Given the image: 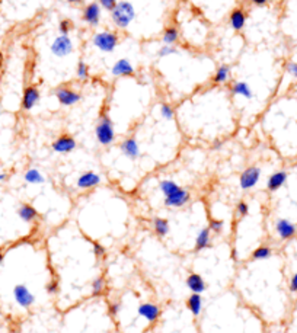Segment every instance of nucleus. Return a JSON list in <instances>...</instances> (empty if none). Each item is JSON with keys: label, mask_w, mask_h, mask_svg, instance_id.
Returning <instances> with one entry per match:
<instances>
[{"label": "nucleus", "mask_w": 297, "mask_h": 333, "mask_svg": "<svg viewBox=\"0 0 297 333\" xmlns=\"http://www.w3.org/2000/svg\"><path fill=\"white\" fill-rule=\"evenodd\" d=\"M111 74L116 77H132L136 74V68L128 58H120L111 67Z\"/></svg>", "instance_id": "12"}, {"label": "nucleus", "mask_w": 297, "mask_h": 333, "mask_svg": "<svg viewBox=\"0 0 297 333\" xmlns=\"http://www.w3.org/2000/svg\"><path fill=\"white\" fill-rule=\"evenodd\" d=\"M190 201H191L190 191L181 188V189L176 191L175 194H172V195H169V197H165L164 204H165V207H168V208H182V207H185Z\"/></svg>", "instance_id": "10"}, {"label": "nucleus", "mask_w": 297, "mask_h": 333, "mask_svg": "<svg viewBox=\"0 0 297 333\" xmlns=\"http://www.w3.org/2000/svg\"><path fill=\"white\" fill-rule=\"evenodd\" d=\"M159 114L160 117L166 119V121H172L175 118V108L170 103H160L159 106Z\"/></svg>", "instance_id": "31"}, {"label": "nucleus", "mask_w": 297, "mask_h": 333, "mask_svg": "<svg viewBox=\"0 0 297 333\" xmlns=\"http://www.w3.org/2000/svg\"><path fill=\"white\" fill-rule=\"evenodd\" d=\"M159 189L162 191L164 197H169V195L175 194L176 191H180L181 186L175 181H172V179H164V181L159 182Z\"/></svg>", "instance_id": "29"}, {"label": "nucleus", "mask_w": 297, "mask_h": 333, "mask_svg": "<svg viewBox=\"0 0 297 333\" xmlns=\"http://www.w3.org/2000/svg\"><path fill=\"white\" fill-rule=\"evenodd\" d=\"M154 333H160V332H154Z\"/></svg>", "instance_id": "50"}, {"label": "nucleus", "mask_w": 297, "mask_h": 333, "mask_svg": "<svg viewBox=\"0 0 297 333\" xmlns=\"http://www.w3.org/2000/svg\"><path fill=\"white\" fill-rule=\"evenodd\" d=\"M232 77V67L229 64H222L214 70L213 76H212V83L214 86H222V84L228 83Z\"/></svg>", "instance_id": "20"}, {"label": "nucleus", "mask_w": 297, "mask_h": 333, "mask_svg": "<svg viewBox=\"0 0 297 333\" xmlns=\"http://www.w3.org/2000/svg\"><path fill=\"white\" fill-rule=\"evenodd\" d=\"M288 291L292 294H297V269L288 278Z\"/></svg>", "instance_id": "37"}, {"label": "nucleus", "mask_w": 297, "mask_h": 333, "mask_svg": "<svg viewBox=\"0 0 297 333\" xmlns=\"http://www.w3.org/2000/svg\"><path fill=\"white\" fill-rule=\"evenodd\" d=\"M223 143H224V140H222V138H216L214 141H213V149H214V150L222 149V147H223Z\"/></svg>", "instance_id": "44"}, {"label": "nucleus", "mask_w": 297, "mask_h": 333, "mask_svg": "<svg viewBox=\"0 0 297 333\" xmlns=\"http://www.w3.org/2000/svg\"><path fill=\"white\" fill-rule=\"evenodd\" d=\"M99 6L102 7V9H105V10H108V12H112V9L116 6V0H98Z\"/></svg>", "instance_id": "38"}, {"label": "nucleus", "mask_w": 297, "mask_h": 333, "mask_svg": "<svg viewBox=\"0 0 297 333\" xmlns=\"http://www.w3.org/2000/svg\"><path fill=\"white\" fill-rule=\"evenodd\" d=\"M95 137L100 146H111L116 141V128L106 114H100L95 127Z\"/></svg>", "instance_id": "2"}, {"label": "nucleus", "mask_w": 297, "mask_h": 333, "mask_svg": "<svg viewBox=\"0 0 297 333\" xmlns=\"http://www.w3.org/2000/svg\"><path fill=\"white\" fill-rule=\"evenodd\" d=\"M106 291V280L104 277H98L92 281V296L99 297Z\"/></svg>", "instance_id": "30"}, {"label": "nucleus", "mask_w": 297, "mask_h": 333, "mask_svg": "<svg viewBox=\"0 0 297 333\" xmlns=\"http://www.w3.org/2000/svg\"><path fill=\"white\" fill-rule=\"evenodd\" d=\"M186 307H188V310L191 312L192 316H200L201 312H202V297H201V294H194L192 293L190 296V299L186 300Z\"/></svg>", "instance_id": "25"}, {"label": "nucleus", "mask_w": 297, "mask_h": 333, "mask_svg": "<svg viewBox=\"0 0 297 333\" xmlns=\"http://www.w3.org/2000/svg\"><path fill=\"white\" fill-rule=\"evenodd\" d=\"M111 19L116 23V28L120 29H127L136 19V9L132 3L127 0H121L116 3V6L111 12Z\"/></svg>", "instance_id": "1"}, {"label": "nucleus", "mask_w": 297, "mask_h": 333, "mask_svg": "<svg viewBox=\"0 0 297 333\" xmlns=\"http://www.w3.org/2000/svg\"><path fill=\"white\" fill-rule=\"evenodd\" d=\"M6 179H8V175L3 173V172H0V182H4Z\"/></svg>", "instance_id": "46"}, {"label": "nucleus", "mask_w": 297, "mask_h": 333, "mask_svg": "<svg viewBox=\"0 0 297 333\" xmlns=\"http://www.w3.org/2000/svg\"><path fill=\"white\" fill-rule=\"evenodd\" d=\"M260 179H261V169L258 166H249L240 173L239 185L244 191H249L258 185Z\"/></svg>", "instance_id": "5"}, {"label": "nucleus", "mask_w": 297, "mask_h": 333, "mask_svg": "<svg viewBox=\"0 0 297 333\" xmlns=\"http://www.w3.org/2000/svg\"><path fill=\"white\" fill-rule=\"evenodd\" d=\"M212 246V230L208 227H204L200 230L196 239V252H201V250L208 249Z\"/></svg>", "instance_id": "22"}, {"label": "nucleus", "mask_w": 297, "mask_h": 333, "mask_svg": "<svg viewBox=\"0 0 297 333\" xmlns=\"http://www.w3.org/2000/svg\"><path fill=\"white\" fill-rule=\"evenodd\" d=\"M92 44L100 52H114L120 44V36L114 31H100L94 35Z\"/></svg>", "instance_id": "3"}, {"label": "nucleus", "mask_w": 297, "mask_h": 333, "mask_svg": "<svg viewBox=\"0 0 297 333\" xmlns=\"http://www.w3.org/2000/svg\"><path fill=\"white\" fill-rule=\"evenodd\" d=\"M287 178H288V173L286 170H278V172H274L268 181H266V189L270 192H277L280 188H282L286 182H287Z\"/></svg>", "instance_id": "19"}, {"label": "nucleus", "mask_w": 297, "mask_h": 333, "mask_svg": "<svg viewBox=\"0 0 297 333\" xmlns=\"http://www.w3.org/2000/svg\"><path fill=\"white\" fill-rule=\"evenodd\" d=\"M249 214V205L245 201H239L236 205V216L238 218H245Z\"/></svg>", "instance_id": "35"}, {"label": "nucleus", "mask_w": 297, "mask_h": 333, "mask_svg": "<svg viewBox=\"0 0 297 333\" xmlns=\"http://www.w3.org/2000/svg\"><path fill=\"white\" fill-rule=\"evenodd\" d=\"M274 230L281 240H292L297 236V226L287 220V218H278L274 223Z\"/></svg>", "instance_id": "6"}, {"label": "nucleus", "mask_w": 297, "mask_h": 333, "mask_svg": "<svg viewBox=\"0 0 297 333\" xmlns=\"http://www.w3.org/2000/svg\"><path fill=\"white\" fill-rule=\"evenodd\" d=\"M169 221L166 220V218H160V217H156L154 220H153V230H154V233L158 237H160V239H164L166 237L168 234H169Z\"/></svg>", "instance_id": "26"}, {"label": "nucleus", "mask_w": 297, "mask_h": 333, "mask_svg": "<svg viewBox=\"0 0 297 333\" xmlns=\"http://www.w3.org/2000/svg\"><path fill=\"white\" fill-rule=\"evenodd\" d=\"M120 150H121V153H122L126 157H128L130 160H137V159H140V156H142L140 144H138V141H137L134 137L124 138V140L121 141V144H120Z\"/></svg>", "instance_id": "11"}, {"label": "nucleus", "mask_w": 297, "mask_h": 333, "mask_svg": "<svg viewBox=\"0 0 297 333\" xmlns=\"http://www.w3.org/2000/svg\"><path fill=\"white\" fill-rule=\"evenodd\" d=\"M232 258H233L234 261H238V250L236 249L232 250Z\"/></svg>", "instance_id": "47"}, {"label": "nucleus", "mask_w": 297, "mask_h": 333, "mask_svg": "<svg viewBox=\"0 0 297 333\" xmlns=\"http://www.w3.org/2000/svg\"><path fill=\"white\" fill-rule=\"evenodd\" d=\"M89 74H90L89 66H88L84 61H79L78 67H76V77L83 82V80H88V79H89Z\"/></svg>", "instance_id": "32"}, {"label": "nucleus", "mask_w": 297, "mask_h": 333, "mask_svg": "<svg viewBox=\"0 0 297 333\" xmlns=\"http://www.w3.org/2000/svg\"><path fill=\"white\" fill-rule=\"evenodd\" d=\"M40 98H41L40 89L36 86H28L24 90V95H22V108L25 111H31L38 105Z\"/></svg>", "instance_id": "16"}, {"label": "nucleus", "mask_w": 297, "mask_h": 333, "mask_svg": "<svg viewBox=\"0 0 297 333\" xmlns=\"http://www.w3.org/2000/svg\"><path fill=\"white\" fill-rule=\"evenodd\" d=\"M76 140L72 137V135H67V134H63L60 135L54 143H52V150L58 154H67V153H72V151L76 149Z\"/></svg>", "instance_id": "14"}, {"label": "nucleus", "mask_w": 297, "mask_h": 333, "mask_svg": "<svg viewBox=\"0 0 297 333\" xmlns=\"http://www.w3.org/2000/svg\"><path fill=\"white\" fill-rule=\"evenodd\" d=\"M24 179H25V182L30 183V185H41V183L46 182L44 175L38 169H35V167H31V169H28L25 172Z\"/></svg>", "instance_id": "27"}, {"label": "nucleus", "mask_w": 297, "mask_h": 333, "mask_svg": "<svg viewBox=\"0 0 297 333\" xmlns=\"http://www.w3.org/2000/svg\"><path fill=\"white\" fill-rule=\"evenodd\" d=\"M3 258H4V255H3V252L0 250V264L3 262Z\"/></svg>", "instance_id": "49"}, {"label": "nucleus", "mask_w": 297, "mask_h": 333, "mask_svg": "<svg viewBox=\"0 0 297 333\" xmlns=\"http://www.w3.org/2000/svg\"><path fill=\"white\" fill-rule=\"evenodd\" d=\"M100 182H102V179H100V176H99L96 172L88 170V172H84V173H82V175L78 178L76 186H78L79 189H83V191H89V189L96 188Z\"/></svg>", "instance_id": "13"}, {"label": "nucleus", "mask_w": 297, "mask_h": 333, "mask_svg": "<svg viewBox=\"0 0 297 333\" xmlns=\"http://www.w3.org/2000/svg\"><path fill=\"white\" fill-rule=\"evenodd\" d=\"M18 216L25 223H32V221H35L38 218V211L30 204H22L18 208Z\"/></svg>", "instance_id": "24"}, {"label": "nucleus", "mask_w": 297, "mask_h": 333, "mask_svg": "<svg viewBox=\"0 0 297 333\" xmlns=\"http://www.w3.org/2000/svg\"><path fill=\"white\" fill-rule=\"evenodd\" d=\"M156 54H158V57L164 58V57H169V55L178 54V48H176L175 45H166V44H164V45L158 50Z\"/></svg>", "instance_id": "33"}, {"label": "nucleus", "mask_w": 297, "mask_h": 333, "mask_svg": "<svg viewBox=\"0 0 297 333\" xmlns=\"http://www.w3.org/2000/svg\"><path fill=\"white\" fill-rule=\"evenodd\" d=\"M58 29L63 35H68V32L73 29V23L70 19H62L60 20V25H58Z\"/></svg>", "instance_id": "36"}, {"label": "nucleus", "mask_w": 297, "mask_h": 333, "mask_svg": "<svg viewBox=\"0 0 297 333\" xmlns=\"http://www.w3.org/2000/svg\"><path fill=\"white\" fill-rule=\"evenodd\" d=\"M186 287L194 294H202L207 290V283L200 274H191L186 278Z\"/></svg>", "instance_id": "21"}, {"label": "nucleus", "mask_w": 297, "mask_h": 333, "mask_svg": "<svg viewBox=\"0 0 297 333\" xmlns=\"http://www.w3.org/2000/svg\"><path fill=\"white\" fill-rule=\"evenodd\" d=\"M286 70L288 71V74H292L293 77H296V79H297V63H294V61H290V63H287V66H286Z\"/></svg>", "instance_id": "41"}, {"label": "nucleus", "mask_w": 297, "mask_h": 333, "mask_svg": "<svg viewBox=\"0 0 297 333\" xmlns=\"http://www.w3.org/2000/svg\"><path fill=\"white\" fill-rule=\"evenodd\" d=\"M82 19L89 26H98L100 22V6L96 1H92L84 6Z\"/></svg>", "instance_id": "15"}, {"label": "nucleus", "mask_w": 297, "mask_h": 333, "mask_svg": "<svg viewBox=\"0 0 297 333\" xmlns=\"http://www.w3.org/2000/svg\"><path fill=\"white\" fill-rule=\"evenodd\" d=\"M208 229L212 230V233L222 234L224 232V221H223V220H216V218H213V220L210 221Z\"/></svg>", "instance_id": "34"}, {"label": "nucleus", "mask_w": 297, "mask_h": 333, "mask_svg": "<svg viewBox=\"0 0 297 333\" xmlns=\"http://www.w3.org/2000/svg\"><path fill=\"white\" fill-rule=\"evenodd\" d=\"M246 12H245L244 7H234L229 15V25H230L232 29L236 31V32L244 31V28L246 25Z\"/></svg>", "instance_id": "17"}, {"label": "nucleus", "mask_w": 297, "mask_h": 333, "mask_svg": "<svg viewBox=\"0 0 297 333\" xmlns=\"http://www.w3.org/2000/svg\"><path fill=\"white\" fill-rule=\"evenodd\" d=\"M232 96H239V98H244V99L250 100L254 98V90L252 87L246 83V82H242V80H238V82H233L230 84V89H229Z\"/></svg>", "instance_id": "18"}, {"label": "nucleus", "mask_w": 297, "mask_h": 333, "mask_svg": "<svg viewBox=\"0 0 297 333\" xmlns=\"http://www.w3.org/2000/svg\"><path fill=\"white\" fill-rule=\"evenodd\" d=\"M14 299L22 309H30L35 303V296L30 291V288L24 284H18L14 288Z\"/></svg>", "instance_id": "8"}, {"label": "nucleus", "mask_w": 297, "mask_h": 333, "mask_svg": "<svg viewBox=\"0 0 297 333\" xmlns=\"http://www.w3.org/2000/svg\"><path fill=\"white\" fill-rule=\"evenodd\" d=\"M272 333H288L287 331H284V329H277V331H274Z\"/></svg>", "instance_id": "48"}, {"label": "nucleus", "mask_w": 297, "mask_h": 333, "mask_svg": "<svg viewBox=\"0 0 297 333\" xmlns=\"http://www.w3.org/2000/svg\"><path fill=\"white\" fill-rule=\"evenodd\" d=\"M56 98L63 106H73L82 99V95L70 86H60L56 89Z\"/></svg>", "instance_id": "7"}, {"label": "nucleus", "mask_w": 297, "mask_h": 333, "mask_svg": "<svg viewBox=\"0 0 297 333\" xmlns=\"http://www.w3.org/2000/svg\"><path fill=\"white\" fill-rule=\"evenodd\" d=\"M120 309H121V303H118V301L112 303V304H110V315L116 316V315H118Z\"/></svg>", "instance_id": "42"}, {"label": "nucleus", "mask_w": 297, "mask_h": 333, "mask_svg": "<svg viewBox=\"0 0 297 333\" xmlns=\"http://www.w3.org/2000/svg\"><path fill=\"white\" fill-rule=\"evenodd\" d=\"M94 253H95L98 258H102V256H105L106 250H105V248H104L100 243H94Z\"/></svg>", "instance_id": "40"}, {"label": "nucleus", "mask_w": 297, "mask_h": 333, "mask_svg": "<svg viewBox=\"0 0 297 333\" xmlns=\"http://www.w3.org/2000/svg\"><path fill=\"white\" fill-rule=\"evenodd\" d=\"M137 313H138V316L142 317V319H144L148 325H154L159 320L160 315H162V310L154 303H143V304L138 306Z\"/></svg>", "instance_id": "9"}, {"label": "nucleus", "mask_w": 297, "mask_h": 333, "mask_svg": "<svg viewBox=\"0 0 297 333\" xmlns=\"http://www.w3.org/2000/svg\"><path fill=\"white\" fill-rule=\"evenodd\" d=\"M249 3L254 6H265L270 3V0H249Z\"/></svg>", "instance_id": "43"}, {"label": "nucleus", "mask_w": 297, "mask_h": 333, "mask_svg": "<svg viewBox=\"0 0 297 333\" xmlns=\"http://www.w3.org/2000/svg\"><path fill=\"white\" fill-rule=\"evenodd\" d=\"M50 50H51L52 55H56L58 58H63V57H67V55H70L73 52L74 44H73V41H72V38L68 35H63L62 33V35L56 36V39L51 42Z\"/></svg>", "instance_id": "4"}, {"label": "nucleus", "mask_w": 297, "mask_h": 333, "mask_svg": "<svg viewBox=\"0 0 297 333\" xmlns=\"http://www.w3.org/2000/svg\"><path fill=\"white\" fill-rule=\"evenodd\" d=\"M57 291H58V283H57L56 280L50 281L48 285H47V293H48L50 296H52V294H56Z\"/></svg>", "instance_id": "39"}, {"label": "nucleus", "mask_w": 297, "mask_h": 333, "mask_svg": "<svg viewBox=\"0 0 297 333\" xmlns=\"http://www.w3.org/2000/svg\"><path fill=\"white\" fill-rule=\"evenodd\" d=\"M272 258V249L266 245H261L252 252L250 259L252 261H268Z\"/></svg>", "instance_id": "28"}, {"label": "nucleus", "mask_w": 297, "mask_h": 333, "mask_svg": "<svg viewBox=\"0 0 297 333\" xmlns=\"http://www.w3.org/2000/svg\"><path fill=\"white\" fill-rule=\"evenodd\" d=\"M67 3H70V4H82L84 3L86 0H66Z\"/></svg>", "instance_id": "45"}, {"label": "nucleus", "mask_w": 297, "mask_h": 333, "mask_svg": "<svg viewBox=\"0 0 297 333\" xmlns=\"http://www.w3.org/2000/svg\"><path fill=\"white\" fill-rule=\"evenodd\" d=\"M180 38H181V33H180V29L175 25H169V26H166L165 29H164L162 42L166 44V45H176Z\"/></svg>", "instance_id": "23"}]
</instances>
